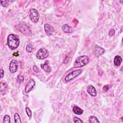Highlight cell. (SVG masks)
Returning a JSON list of instances; mask_svg holds the SVG:
<instances>
[{
    "mask_svg": "<svg viewBox=\"0 0 123 123\" xmlns=\"http://www.w3.org/2000/svg\"><path fill=\"white\" fill-rule=\"evenodd\" d=\"M19 39L16 35L11 34L8 36L7 38V44L11 50H16L19 46Z\"/></svg>",
    "mask_w": 123,
    "mask_h": 123,
    "instance_id": "obj_1",
    "label": "cell"
},
{
    "mask_svg": "<svg viewBox=\"0 0 123 123\" xmlns=\"http://www.w3.org/2000/svg\"><path fill=\"white\" fill-rule=\"evenodd\" d=\"M90 62V59L88 56L83 55L77 58L75 61L74 66L75 68H79L83 67L88 65Z\"/></svg>",
    "mask_w": 123,
    "mask_h": 123,
    "instance_id": "obj_2",
    "label": "cell"
},
{
    "mask_svg": "<svg viewBox=\"0 0 123 123\" xmlns=\"http://www.w3.org/2000/svg\"><path fill=\"white\" fill-rule=\"evenodd\" d=\"M29 18L33 23H37L40 18V14L38 11L35 9H31L30 11Z\"/></svg>",
    "mask_w": 123,
    "mask_h": 123,
    "instance_id": "obj_3",
    "label": "cell"
},
{
    "mask_svg": "<svg viewBox=\"0 0 123 123\" xmlns=\"http://www.w3.org/2000/svg\"><path fill=\"white\" fill-rule=\"evenodd\" d=\"M49 55V52L45 48H41L37 53L36 56L38 59L43 60L47 58Z\"/></svg>",
    "mask_w": 123,
    "mask_h": 123,
    "instance_id": "obj_4",
    "label": "cell"
},
{
    "mask_svg": "<svg viewBox=\"0 0 123 123\" xmlns=\"http://www.w3.org/2000/svg\"><path fill=\"white\" fill-rule=\"evenodd\" d=\"M82 71L80 70H77L74 71L71 73H70L65 78V81L66 82H68L71 80L74 79L75 78L78 77L80 74L81 73Z\"/></svg>",
    "mask_w": 123,
    "mask_h": 123,
    "instance_id": "obj_5",
    "label": "cell"
},
{
    "mask_svg": "<svg viewBox=\"0 0 123 123\" xmlns=\"http://www.w3.org/2000/svg\"><path fill=\"white\" fill-rule=\"evenodd\" d=\"M9 71L11 73H15L18 70V65L16 60H13L9 65Z\"/></svg>",
    "mask_w": 123,
    "mask_h": 123,
    "instance_id": "obj_6",
    "label": "cell"
},
{
    "mask_svg": "<svg viewBox=\"0 0 123 123\" xmlns=\"http://www.w3.org/2000/svg\"><path fill=\"white\" fill-rule=\"evenodd\" d=\"M105 52V50L99 46L98 45H95L94 49V53L96 57H99L101 55H102Z\"/></svg>",
    "mask_w": 123,
    "mask_h": 123,
    "instance_id": "obj_7",
    "label": "cell"
},
{
    "mask_svg": "<svg viewBox=\"0 0 123 123\" xmlns=\"http://www.w3.org/2000/svg\"><path fill=\"white\" fill-rule=\"evenodd\" d=\"M35 85V82L34 81L33 79H31L29 80V82L27 84L26 87H25V92L27 93H28L30 92L33 87H34V86Z\"/></svg>",
    "mask_w": 123,
    "mask_h": 123,
    "instance_id": "obj_8",
    "label": "cell"
},
{
    "mask_svg": "<svg viewBox=\"0 0 123 123\" xmlns=\"http://www.w3.org/2000/svg\"><path fill=\"white\" fill-rule=\"evenodd\" d=\"M44 29L46 34L48 36L52 35L54 31L53 28L48 24H45L44 25Z\"/></svg>",
    "mask_w": 123,
    "mask_h": 123,
    "instance_id": "obj_9",
    "label": "cell"
},
{
    "mask_svg": "<svg viewBox=\"0 0 123 123\" xmlns=\"http://www.w3.org/2000/svg\"><path fill=\"white\" fill-rule=\"evenodd\" d=\"M19 29L20 32L25 35H29L30 34L31 32L29 28L25 25H19Z\"/></svg>",
    "mask_w": 123,
    "mask_h": 123,
    "instance_id": "obj_10",
    "label": "cell"
},
{
    "mask_svg": "<svg viewBox=\"0 0 123 123\" xmlns=\"http://www.w3.org/2000/svg\"><path fill=\"white\" fill-rule=\"evenodd\" d=\"M87 91L89 94L93 97L97 96V91L95 88L92 85H89L87 88Z\"/></svg>",
    "mask_w": 123,
    "mask_h": 123,
    "instance_id": "obj_11",
    "label": "cell"
},
{
    "mask_svg": "<svg viewBox=\"0 0 123 123\" xmlns=\"http://www.w3.org/2000/svg\"><path fill=\"white\" fill-rule=\"evenodd\" d=\"M41 68L45 72L47 73H50L51 71V67L49 65V61H46L43 64L41 65Z\"/></svg>",
    "mask_w": 123,
    "mask_h": 123,
    "instance_id": "obj_12",
    "label": "cell"
},
{
    "mask_svg": "<svg viewBox=\"0 0 123 123\" xmlns=\"http://www.w3.org/2000/svg\"><path fill=\"white\" fill-rule=\"evenodd\" d=\"M62 30L63 31L66 33H71L73 32L72 28L68 24H65L62 27Z\"/></svg>",
    "mask_w": 123,
    "mask_h": 123,
    "instance_id": "obj_13",
    "label": "cell"
},
{
    "mask_svg": "<svg viewBox=\"0 0 123 123\" xmlns=\"http://www.w3.org/2000/svg\"><path fill=\"white\" fill-rule=\"evenodd\" d=\"M114 64L115 66H120L121 64L122 63V59L121 56L117 55L115 57L114 59Z\"/></svg>",
    "mask_w": 123,
    "mask_h": 123,
    "instance_id": "obj_14",
    "label": "cell"
},
{
    "mask_svg": "<svg viewBox=\"0 0 123 123\" xmlns=\"http://www.w3.org/2000/svg\"><path fill=\"white\" fill-rule=\"evenodd\" d=\"M73 111L77 115H81L83 113V110L78 106H74L73 108Z\"/></svg>",
    "mask_w": 123,
    "mask_h": 123,
    "instance_id": "obj_15",
    "label": "cell"
},
{
    "mask_svg": "<svg viewBox=\"0 0 123 123\" xmlns=\"http://www.w3.org/2000/svg\"><path fill=\"white\" fill-rule=\"evenodd\" d=\"M89 123H99L100 121H99V120L98 119V118L96 117H95L94 116H91L89 118Z\"/></svg>",
    "mask_w": 123,
    "mask_h": 123,
    "instance_id": "obj_16",
    "label": "cell"
},
{
    "mask_svg": "<svg viewBox=\"0 0 123 123\" xmlns=\"http://www.w3.org/2000/svg\"><path fill=\"white\" fill-rule=\"evenodd\" d=\"M6 89H7V85H6V84L1 82V83H0V91L1 92L4 91L6 90Z\"/></svg>",
    "mask_w": 123,
    "mask_h": 123,
    "instance_id": "obj_17",
    "label": "cell"
},
{
    "mask_svg": "<svg viewBox=\"0 0 123 123\" xmlns=\"http://www.w3.org/2000/svg\"><path fill=\"white\" fill-rule=\"evenodd\" d=\"M14 118H15V121L16 123H21V119H20V117L19 116V115H18V114L17 113H16L14 116Z\"/></svg>",
    "mask_w": 123,
    "mask_h": 123,
    "instance_id": "obj_18",
    "label": "cell"
},
{
    "mask_svg": "<svg viewBox=\"0 0 123 123\" xmlns=\"http://www.w3.org/2000/svg\"><path fill=\"white\" fill-rule=\"evenodd\" d=\"M10 117L8 115H5L4 118L3 123H10Z\"/></svg>",
    "mask_w": 123,
    "mask_h": 123,
    "instance_id": "obj_19",
    "label": "cell"
},
{
    "mask_svg": "<svg viewBox=\"0 0 123 123\" xmlns=\"http://www.w3.org/2000/svg\"><path fill=\"white\" fill-rule=\"evenodd\" d=\"M26 50L29 53H32L33 51V47L31 44H28L26 47Z\"/></svg>",
    "mask_w": 123,
    "mask_h": 123,
    "instance_id": "obj_20",
    "label": "cell"
},
{
    "mask_svg": "<svg viewBox=\"0 0 123 123\" xmlns=\"http://www.w3.org/2000/svg\"><path fill=\"white\" fill-rule=\"evenodd\" d=\"M26 113H27L28 116H29V118H30L31 117V116H32L31 111L30 110V109L29 108L26 107Z\"/></svg>",
    "mask_w": 123,
    "mask_h": 123,
    "instance_id": "obj_21",
    "label": "cell"
},
{
    "mask_svg": "<svg viewBox=\"0 0 123 123\" xmlns=\"http://www.w3.org/2000/svg\"><path fill=\"white\" fill-rule=\"evenodd\" d=\"M73 121L75 123H83V121L78 117H74L73 118Z\"/></svg>",
    "mask_w": 123,
    "mask_h": 123,
    "instance_id": "obj_22",
    "label": "cell"
},
{
    "mask_svg": "<svg viewBox=\"0 0 123 123\" xmlns=\"http://www.w3.org/2000/svg\"><path fill=\"white\" fill-rule=\"evenodd\" d=\"M24 78L23 76H22L21 75H18V76L17 80V82L18 83H22V82H23L24 81Z\"/></svg>",
    "mask_w": 123,
    "mask_h": 123,
    "instance_id": "obj_23",
    "label": "cell"
},
{
    "mask_svg": "<svg viewBox=\"0 0 123 123\" xmlns=\"http://www.w3.org/2000/svg\"><path fill=\"white\" fill-rule=\"evenodd\" d=\"M1 5L4 7H7L8 6V4L7 3V2L6 1H1Z\"/></svg>",
    "mask_w": 123,
    "mask_h": 123,
    "instance_id": "obj_24",
    "label": "cell"
},
{
    "mask_svg": "<svg viewBox=\"0 0 123 123\" xmlns=\"http://www.w3.org/2000/svg\"><path fill=\"white\" fill-rule=\"evenodd\" d=\"M115 34V30L114 29H111L109 32V35L110 37H112Z\"/></svg>",
    "mask_w": 123,
    "mask_h": 123,
    "instance_id": "obj_25",
    "label": "cell"
},
{
    "mask_svg": "<svg viewBox=\"0 0 123 123\" xmlns=\"http://www.w3.org/2000/svg\"><path fill=\"white\" fill-rule=\"evenodd\" d=\"M33 69H34V71L36 73H38L39 72V70L38 67H37V66L35 65L33 66Z\"/></svg>",
    "mask_w": 123,
    "mask_h": 123,
    "instance_id": "obj_26",
    "label": "cell"
},
{
    "mask_svg": "<svg viewBox=\"0 0 123 123\" xmlns=\"http://www.w3.org/2000/svg\"><path fill=\"white\" fill-rule=\"evenodd\" d=\"M4 71L1 69V78H2L4 76Z\"/></svg>",
    "mask_w": 123,
    "mask_h": 123,
    "instance_id": "obj_27",
    "label": "cell"
},
{
    "mask_svg": "<svg viewBox=\"0 0 123 123\" xmlns=\"http://www.w3.org/2000/svg\"><path fill=\"white\" fill-rule=\"evenodd\" d=\"M103 90H104L105 91H107L109 90L108 86L107 85L104 86V87H103Z\"/></svg>",
    "mask_w": 123,
    "mask_h": 123,
    "instance_id": "obj_28",
    "label": "cell"
}]
</instances>
